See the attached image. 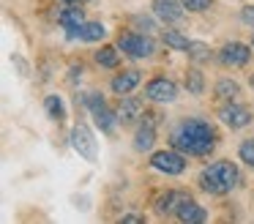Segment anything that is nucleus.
Instances as JSON below:
<instances>
[{"label": "nucleus", "instance_id": "423d86ee", "mask_svg": "<svg viewBox=\"0 0 254 224\" xmlns=\"http://www.w3.org/2000/svg\"><path fill=\"white\" fill-rule=\"evenodd\" d=\"M148 98H153V101H175L178 98V87L175 82H170L167 76H159V79H153L148 85Z\"/></svg>", "mask_w": 254, "mask_h": 224}, {"label": "nucleus", "instance_id": "4468645a", "mask_svg": "<svg viewBox=\"0 0 254 224\" xmlns=\"http://www.w3.org/2000/svg\"><path fill=\"white\" fill-rule=\"evenodd\" d=\"M137 82H139L137 71H126V74H121V76L112 79V90L115 93H131L134 87H137Z\"/></svg>", "mask_w": 254, "mask_h": 224}, {"label": "nucleus", "instance_id": "b1692460", "mask_svg": "<svg viewBox=\"0 0 254 224\" xmlns=\"http://www.w3.org/2000/svg\"><path fill=\"white\" fill-rule=\"evenodd\" d=\"M241 161L243 164H252V167H254V140H246L241 145Z\"/></svg>", "mask_w": 254, "mask_h": 224}, {"label": "nucleus", "instance_id": "f3484780", "mask_svg": "<svg viewBox=\"0 0 254 224\" xmlns=\"http://www.w3.org/2000/svg\"><path fill=\"white\" fill-rule=\"evenodd\" d=\"M153 140H156V134H153V126H142V129L137 131V140H134V145H137V150H150L153 148Z\"/></svg>", "mask_w": 254, "mask_h": 224}, {"label": "nucleus", "instance_id": "bb28decb", "mask_svg": "<svg viewBox=\"0 0 254 224\" xmlns=\"http://www.w3.org/2000/svg\"><path fill=\"white\" fill-rule=\"evenodd\" d=\"M123 222H128V224H139L142 219H139V216H123Z\"/></svg>", "mask_w": 254, "mask_h": 224}, {"label": "nucleus", "instance_id": "a878e982", "mask_svg": "<svg viewBox=\"0 0 254 224\" xmlns=\"http://www.w3.org/2000/svg\"><path fill=\"white\" fill-rule=\"evenodd\" d=\"M243 22H249V25H254V5H249V8H243Z\"/></svg>", "mask_w": 254, "mask_h": 224}, {"label": "nucleus", "instance_id": "4be33fe9", "mask_svg": "<svg viewBox=\"0 0 254 224\" xmlns=\"http://www.w3.org/2000/svg\"><path fill=\"white\" fill-rule=\"evenodd\" d=\"M186 52L191 55L194 60H205V58L210 55V49H208V44H202V41H191V44H189Z\"/></svg>", "mask_w": 254, "mask_h": 224}, {"label": "nucleus", "instance_id": "9b49d317", "mask_svg": "<svg viewBox=\"0 0 254 224\" xmlns=\"http://www.w3.org/2000/svg\"><path fill=\"white\" fill-rule=\"evenodd\" d=\"M58 22L68 30V36L77 38L79 36V27L85 25V16H82V11H79V8H63L61 14H58Z\"/></svg>", "mask_w": 254, "mask_h": 224}, {"label": "nucleus", "instance_id": "6e6552de", "mask_svg": "<svg viewBox=\"0 0 254 224\" xmlns=\"http://www.w3.org/2000/svg\"><path fill=\"white\" fill-rule=\"evenodd\" d=\"M88 107H90V112H93L96 123L101 126V131H112L115 118H112V112L107 109V104L101 101V96H88Z\"/></svg>", "mask_w": 254, "mask_h": 224}, {"label": "nucleus", "instance_id": "5701e85b", "mask_svg": "<svg viewBox=\"0 0 254 224\" xmlns=\"http://www.w3.org/2000/svg\"><path fill=\"white\" fill-rule=\"evenodd\" d=\"M186 87L194 93V96H199V93H202V74H199V71H189Z\"/></svg>", "mask_w": 254, "mask_h": 224}, {"label": "nucleus", "instance_id": "2eb2a0df", "mask_svg": "<svg viewBox=\"0 0 254 224\" xmlns=\"http://www.w3.org/2000/svg\"><path fill=\"white\" fill-rule=\"evenodd\" d=\"M183 197L178 194V191H167V194L159 197V202H156V208H159V213H170V211H178L175 205H181Z\"/></svg>", "mask_w": 254, "mask_h": 224}, {"label": "nucleus", "instance_id": "0eeeda50", "mask_svg": "<svg viewBox=\"0 0 254 224\" xmlns=\"http://www.w3.org/2000/svg\"><path fill=\"white\" fill-rule=\"evenodd\" d=\"M219 118L224 120L230 129H243V126H249V120H252V112H249L246 107H241V104H230V107H224L219 112Z\"/></svg>", "mask_w": 254, "mask_h": 224}, {"label": "nucleus", "instance_id": "f257e3e1", "mask_svg": "<svg viewBox=\"0 0 254 224\" xmlns=\"http://www.w3.org/2000/svg\"><path fill=\"white\" fill-rule=\"evenodd\" d=\"M172 145L191 156H205L213 148V129L205 120H183L172 131Z\"/></svg>", "mask_w": 254, "mask_h": 224}, {"label": "nucleus", "instance_id": "39448f33", "mask_svg": "<svg viewBox=\"0 0 254 224\" xmlns=\"http://www.w3.org/2000/svg\"><path fill=\"white\" fill-rule=\"evenodd\" d=\"M150 164H153V169L167 172V175H181L183 169H186V158H183L181 153H175V150H159V153H153Z\"/></svg>", "mask_w": 254, "mask_h": 224}, {"label": "nucleus", "instance_id": "6ab92c4d", "mask_svg": "<svg viewBox=\"0 0 254 224\" xmlns=\"http://www.w3.org/2000/svg\"><path fill=\"white\" fill-rule=\"evenodd\" d=\"M96 60H99V66H104V69H115L121 58H118V52L112 47H104L101 52H96Z\"/></svg>", "mask_w": 254, "mask_h": 224}, {"label": "nucleus", "instance_id": "393cba45", "mask_svg": "<svg viewBox=\"0 0 254 224\" xmlns=\"http://www.w3.org/2000/svg\"><path fill=\"white\" fill-rule=\"evenodd\" d=\"M183 5H186L189 11H205L210 8V0H181Z\"/></svg>", "mask_w": 254, "mask_h": 224}, {"label": "nucleus", "instance_id": "7ed1b4c3", "mask_svg": "<svg viewBox=\"0 0 254 224\" xmlns=\"http://www.w3.org/2000/svg\"><path fill=\"white\" fill-rule=\"evenodd\" d=\"M118 47L123 49V55L128 58H150L153 55V41L145 36H137V33H123L118 38Z\"/></svg>", "mask_w": 254, "mask_h": 224}, {"label": "nucleus", "instance_id": "412c9836", "mask_svg": "<svg viewBox=\"0 0 254 224\" xmlns=\"http://www.w3.org/2000/svg\"><path fill=\"white\" fill-rule=\"evenodd\" d=\"M164 41H167V47H172V49H189V44H191L186 36H181V33H175V30L164 33Z\"/></svg>", "mask_w": 254, "mask_h": 224}, {"label": "nucleus", "instance_id": "1a4fd4ad", "mask_svg": "<svg viewBox=\"0 0 254 224\" xmlns=\"http://www.w3.org/2000/svg\"><path fill=\"white\" fill-rule=\"evenodd\" d=\"M183 8H186V5H183L181 0H153L156 16L164 19V22H178L183 16Z\"/></svg>", "mask_w": 254, "mask_h": 224}, {"label": "nucleus", "instance_id": "9d476101", "mask_svg": "<svg viewBox=\"0 0 254 224\" xmlns=\"http://www.w3.org/2000/svg\"><path fill=\"white\" fill-rule=\"evenodd\" d=\"M175 213H178V219H181V222H189V224H199V222H205V219H208L205 208H199L197 202L186 200V197H183V202L178 205Z\"/></svg>", "mask_w": 254, "mask_h": 224}, {"label": "nucleus", "instance_id": "dca6fc26", "mask_svg": "<svg viewBox=\"0 0 254 224\" xmlns=\"http://www.w3.org/2000/svg\"><path fill=\"white\" fill-rule=\"evenodd\" d=\"M79 38H82V41H101V38H104L101 22H88V25H82L79 27Z\"/></svg>", "mask_w": 254, "mask_h": 224}, {"label": "nucleus", "instance_id": "f03ea898", "mask_svg": "<svg viewBox=\"0 0 254 224\" xmlns=\"http://www.w3.org/2000/svg\"><path fill=\"white\" fill-rule=\"evenodd\" d=\"M238 183V169L230 161H216L208 169H202V189L213 194H224Z\"/></svg>", "mask_w": 254, "mask_h": 224}, {"label": "nucleus", "instance_id": "ddd939ff", "mask_svg": "<svg viewBox=\"0 0 254 224\" xmlns=\"http://www.w3.org/2000/svg\"><path fill=\"white\" fill-rule=\"evenodd\" d=\"M139 112H142V101H139V98H123L118 120H121L123 126H128V123H134V120L139 118Z\"/></svg>", "mask_w": 254, "mask_h": 224}, {"label": "nucleus", "instance_id": "aec40b11", "mask_svg": "<svg viewBox=\"0 0 254 224\" xmlns=\"http://www.w3.org/2000/svg\"><path fill=\"white\" fill-rule=\"evenodd\" d=\"M44 104H47V112H50L55 120H63V118H66V109H63V101H61L58 96H47V98H44Z\"/></svg>", "mask_w": 254, "mask_h": 224}, {"label": "nucleus", "instance_id": "cd10ccee", "mask_svg": "<svg viewBox=\"0 0 254 224\" xmlns=\"http://www.w3.org/2000/svg\"><path fill=\"white\" fill-rule=\"evenodd\" d=\"M71 3H82V0H71Z\"/></svg>", "mask_w": 254, "mask_h": 224}, {"label": "nucleus", "instance_id": "20e7f679", "mask_svg": "<svg viewBox=\"0 0 254 224\" xmlns=\"http://www.w3.org/2000/svg\"><path fill=\"white\" fill-rule=\"evenodd\" d=\"M71 145H74V150L82 158H88V161H96V156H99V150H96V137L90 134L88 126H74L71 129Z\"/></svg>", "mask_w": 254, "mask_h": 224}, {"label": "nucleus", "instance_id": "c85d7f7f", "mask_svg": "<svg viewBox=\"0 0 254 224\" xmlns=\"http://www.w3.org/2000/svg\"><path fill=\"white\" fill-rule=\"evenodd\" d=\"M252 87H254V76H252Z\"/></svg>", "mask_w": 254, "mask_h": 224}, {"label": "nucleus", "instance_id": "f8f14e48", "mask_svg": "<svg viewBox=\"0 0 254 224\" xmlns=\"http://www.w3.org/2000/svg\"><path fill=\"white\" fill-rule=\"evenodd\" d=\"M221 63L224 66L249 63V47H243V44H227V47L221 49Z\"/></svg>", "mask_w": 254, "mask_h": 224}, {"label": "nucleus", "instance_id": "a211bd4d", "mask_svg": "<svg viewBox=\"0 0 254 224\" xmlns=\"http://www.w3.org/2000/svg\"><path fill=\"white\" fill-rule=\"evenodd\" d=\"M216 96H219V98H230V101H232V98L241 96V87H238L232 79H219V85H216Z\"/></svg>", "mask_w": 254, "mask_h": 224}]
</instances>
